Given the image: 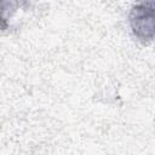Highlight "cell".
Masks as SVG:
<instances>
[{"instance_id":"6da1fadb","label":"cell","mask_w":155,"mask_h":155,"mask_svg":"<svg viewBox=\"0 0 155 155\" xmlns=\"http://www.w3.org/2000/svg\"><path fill=\"white\" fill-rule=\"evenodd\" d=\"M133 35L143 41L155 39V1L138 2L132 6L128 16Z\"/></svg>"}]
</instances>
